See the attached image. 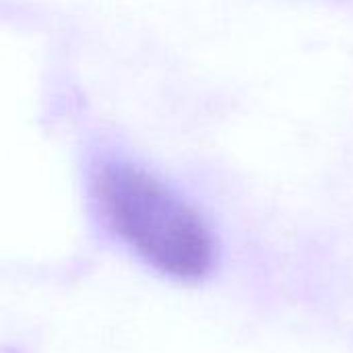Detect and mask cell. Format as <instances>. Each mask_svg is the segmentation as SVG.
Returning a JSON list of instances; mask_svg holds the SVG:
<instances>
[{
    "mask_svg": "<svg viewBox=\"0 0 353 353\" xmlns=\"http://www.w3.org/2000/svg\"><path fill=\"white\" fill-rule=\"evenodd\" d=\"M85 196L103 236L147 273L196 288L221 269L223 238L211 213L147 159L99 149L87 165Z\"/></svg>",
    "mask_w": 353,
    "mask_h": 353,
    "instance_id": "1",
    "label": "cell"
}]
</instances>
